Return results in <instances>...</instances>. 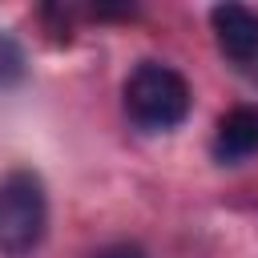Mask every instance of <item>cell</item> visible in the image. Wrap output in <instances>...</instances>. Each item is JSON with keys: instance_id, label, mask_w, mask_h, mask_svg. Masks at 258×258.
Wrapping results in <instances>:
<instances>
[{"instance_id": "5b68a950", "label": "cell", "mask_w": 258, "mask_h": 258, "mask_svg": "<svg viewBox=\"0 0 258 258\" xmlns=\"http://www.w3.org/2000/svg\"><path fill=\"white\" fill-rule=\"evenodd\" d=\"M24 48L12 40V36H0V89H12L16 81H24Z\"/></svg>"}, {"instance_id": "8992f818", "label": "cell", "mask_w": 258, "mask_h": 258, "mask_svg": "<svg viewBox=\"0 0 258 258\" xmlns=\"http://www.w3.org/2000/svg\"><path fill=\"white\" fill-rule=\"evenodd\" d=\"M93 258H145V250H141V246H133V242H113V246L97 250Z\"/></svg>"}, {"instance_id": "7a4b0ae2", "label": "cell", "mask_w": 258, "mask_h": 258, "mask_svg": "<svg viewBox=\"0 0 258 258\" xmlns=\"http://www.w3.org/2000/svg\"><path fill=\"white\" fill-rule=\"evenodd\" d=\"M125 113L141 129H173L189 113V85L177 69L145 60L125 81Z\"/></svg>"}, {"instance_id": "3957f363", "label": "cell", "mask_w": 258, "mask_h": 258, "mask_svg": "<svg viewBox=\"0 0 258 258\" xmlns=\"http://www.w3.org/2000/svg\"><path fill=\"white\" fill-rule=\"evenodd\" d=\"M210 24H214V36H218V48L238 60V64H250L258 60V12L246 8V4H218L210 12Z\"/></svg>"}, {"instance_id": "277c9868", "label": "cell", "mask_w": 258, "mask_h": 258, "mask_svg": "<svg viewBox=\"0 0 258 258\" xmlns=\"http://www.w3.org/2000/svg\"><path fill=\"white\" fill-rule=\"evenodd\" d=\"M258 153V109L254 105H234L222 121H218V133H214V157L234 165L242 157Z\"/></svg>"}, {"instance_id": "6da1fadb", "label": "cell", "mask_w": 258, "mask_h": 258, "mask_svg": "<svg viewBox=\"0 0 258 258\" xmlns=\"http://www.w3.org/2000/svg\"><path fill=\"white\" fill-rule=\"evenodd\" d=\"M48 226L44 185L32 169H12L0 177V254L28 258Z\"/></svg>"}]
</instances>
